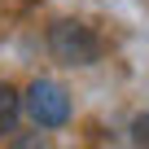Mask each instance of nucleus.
<instances>
[{
    "mask_svg": "<svg viewBox=\"0 0 149 149\" xmlns=\"http://www.w3.org/2000/svg\"><path fill=\"white\" fill-rule=\"evenodd\" d=\"M48 53L61 61V66H92L101 57V40L92 35V26L74 22V18H61L53 22L48 31Z\"/></svg>",
    "mask_w": 149,
    "mask_h": 149,
    "instance_id": "obj_1",
    "label": "nucleus"
},
{
    "mask_svg": "<svg viewBox=\"0 0 149 149\" xmlns=\"http://www.w3.org/2000/svg\"><path fill=\"white\" fill-rule=\"evenodd\" d=\"M18 110H22V97H18L9 84H0V136H9V132H13Z\"/></svg>",
    "mask_w": 149,
    "mask_h": 149,
    "instance_id": "obj_3",
    "label": "nucleus"
},
{
    "mask_svg": "<svg viewBox=\"0 0 149 149\" xmlns=\"http://www.w3.org/2000/svg\"><path fill=\"white\" fill-rule=\"evenodd\" d=\"M22 110L31 114L35 127H61L70 118V92L61 84H53V79H35L22 97Z\"/></svg>",
    "mask_w": 149,
    "mask_h": 149,
    "instance_id": "obj_2",
    "label": "nucleus"
},
{
    "mask_svg": "<svg viewBox=\"0 0 149 149\" xmlns=\"http://www.w3.org/2000/svg\"><path fill=\"white\" fill-rule=\"evenodd\" d=\"M132 136H136L140 145H149V114H140V118L132 123Z\"/></svg>",
    "mask_w": 149,
    "mask_h": 149,
    "instance_id": "obj_4",
    "label": "nucleus"
}]
</instances>
